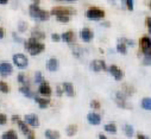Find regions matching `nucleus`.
I'll return each instance as SVG.
<instances>
[{
  "instance_id": "nucleus-1",
  "label": "nucleus",
  "mask_w": 151,
  "mask_h": 139,
  "mask_svg": "<svg viewBox=\"0 0 151 139\" xmlns=\"http://www.w3.org/2000/svg\"><path fill=\"white\" fill-rule=\"evenodd\" d=\"M24 48H25V50H27L30 52V55L36 56V55H40L45 49V45L43 43H41L40 41H37V39L30 37L29 39L25 41Z\"/></svg>"
},
{
  "instance_id": "nucleus-2",
  "label": "nucleus",
  "mask_w": 151,
  "mask_h": 139,
  "mask_svg": "<svg viewBox=\"0 0 151 139\" xmlns=\"http://www.w3.org/2000/svg\"><path fill=\"white\" fill-rule=\"evenodd\" d=\"M29 14H30L31 18H33L36 20H41V21L48 20L49 17H50V13L48 11L42 10L38 5H36V4L30 5V7H29Z\"/></svg>"
},
{
  "instance_id": "nucleus-3",
  "label": "nucleus",
  "mask_w": 151,
  "mask_h": 139,
  "mask_svg": "<svg viewBox=\"0 0 151 139\" xmlns=\"http://www.w3.org/2000/svg\"><path fill=\"white\" fill-rule=\"evenodd\" d=\"M86 17L92 20H99L105 17V11L99 7H89L86 11Z\"/></svg>"
},
{
  "instance_id": "nucleus-4",
  "label": "nucleus",
  "mask_w": 151,
  "mask_h": 139,
  "mask_svg": "<svg viewBox=\"0 0 151 139\" xmlns=\"http://www.w3.org/2000/svg\"><path fill=\"white\" fill-rule=\"evenodd\" d=\"M51 14H54L55 17H58V16H70L73 13H75V10L70 9V7H63V6H57V7H54L51 11H50Z\"/></svg>"
},
{
  "instance_id": "nucleus-5",
  "label": "nucleus",
  "mask_w": 151,
  "mask_h": 139,
  "mask_svg": "<svg viewBox=\"0 0 151 139\" xmlns=\"http://www.w3.org/2000/svg\"><path fill=\"white\" fill-rule=\"evenodd\" d=\"M12 59H13V63L18 68H20V69L26 68L27 64H29V59H27V57L24 54H16V55H13Z\"/></svg>"
},
{
  "instance_id": "nucleus-6",
  "label": "nucleus",
  "mask_w": 151,
  "mask_h": 139,
  "mask_svg": "<svg viewBox=\"0 0 151 139\" xmlns=\"http://www.w3.org/2000/svg\"><path fill=\"white\" fill-rule=\"evenodd\" d=\"M140 48L144 55L151 54V38L149 36H143L140 38Z\"/></svg>"
},
{
  "instance_id": "nucleus-7",
  "label": "nucleus",
  "mask_w": 151,
  "mask_h": 139,
  "mask_svg": "<svg viewBox=\"0 0 151 139\" xmlns=\"http://www.w3.org/2000/svg\"><path fill=\"white\" fill-rule=\"evenodd\" d=\"M91 69L93 72H95V73H99L101 70H108V68H107L105 61H102V59H94V61H92Z\"/></svg>"
},
{
  "instance_id": "nucleus-8",
  "label": "nucleus",
  "mask_w": 151,
  "mask_h": 139,
  "mask_svg": "<svg viewBox=\"0 0 151 139\" xmlns=\"http://www.w3.org/2000/svg\"><path fill=\"white\" fill-rule=\"evenodd\" d=\"M12 72H13V67L10 62L3 61L0 63V74H1V76H9L12 74Z\"/></svg>"
},
{
  "instance_id": "nucleus-9",
  "label": "nucleus",
  "mask_w": 151,
  "mask_h": 139,
  "mask_svg": "<svg viewBox=\"0 0 151 139\" xmlns=\"http://www.w3.org/2000/svg\"><path fill=\"white\" fill-rule=\"evenodd\" d=\"M116 102H117V105L122 108H129L127 103H126V95L123 90H119V92L116 93Z\"/></svg>"
},
{
  "instance_id": "nucleus-10",
  "label": "nucleus",
  "mask_w": 151,
  "mask_h": 139,
  "mask_svg": "<svg viewBox=\"0 0 151 139\" xmlns=\"http://www.w3.org/2000/svg\"><path fill=\"white\" fill-rule=\"evenodd\" d=\"M108 73L114 77L117 81H120L123 77H124V73H123V70L120 68H118L117 65H111L109 68H108Z\"/></svg>"
},
{
  "instance_id": "nucleus-11",
  "label": "nucleus",
  "mask_w": 151,
  "mask_h": 139,
  "mask_svg": "<svg viewBox=\"0 0 151 139\" xmlns=\"http://www.w3.org/2000/svg\"><path fill=\"white\" fill-rule=\"evenodd\" d=\"M93 31L89 29V27H83L81 31H80V37H81V39L82 41H85V42H89V41H92V38H93Z\"/></svg>"
},
{
  "instance_id": "nucleus-12",
  "label": "nucleus",
  "mask_w": 151,
  "mask_h": 139,
  "mask_svg": "<svg viewBox=\"0 0 151 139\" xmlns=\"http://www.w3.org/2000/svg\"><path fill=\"white\" fill-rule=\"evenodd\" d=\"M24 119H25V123L30 126H33V127L40 126V120L36 114H26Z\"/></svg>"
},
{
  "instance_id": "nucleus-13",
  "label": "nucleus",
  "mask_w": 151,
  "mask_h": 139,
  "mask_svg": "<svg viewBox=\"0 0 151 139\" xmlns=\"http://www.w3.org/2000/svg\"><path fill=\"white\" fill-rule=\"evenodd\" d=\"M60 67V63H58V59L56 57H51L48 59L47 62V69L49 72H56Z\"/></svg>"
},
{
  "instance_id": "nucleus-14",
  "label": "nucleus",
  "mask_w": 151,
  "mask_h": 139,
  "mask_svg": "<svg viewBox=\"0 0 151 139\" xmlns=\"http://www.w3.org/2000/svg\"><path fill=\"white\" fill-rule=\"evenodd\" d=\"M38 93L41 95H43V96H50L51 95V88L47 82H43L38 87Z\"/></svg>"
},
{
  "instance_id": "nucleus-15",
  "label": "nucleus",
  "mask_w": 151,
  "mask_h": 139,
  "mask_svg": "<svg viewBox=\"0 0 151 139\" xmlns=\"http://www.w3.org/2000/svg\"><path fill=\"white\" fill-rule=\"evenodd\" d=\"M30 37H32V38H35V39H37V41H41V39L45 38V33H44L43 31H41L40 29L33 27V29L31 30V36H30Z\"/></svg>"
},
{
  "instance_id": "nucleus-16",
  "label": "nucleus",
  "mask_w": 151,
  "mask_h": 139,
  "mask_svg": "<svg viewBox=\"0 0 151 139\" xmlns=\"http://www.w3.org/2000/svg\"><path fill=\"white\" fill-rule=\"evenodd\" d=\"M87 120H88V123L92 124V125H99L100 121H101V117H100L98 113H88Z\"/></svg>"
},
{
  "instance_id": "nucleus-17",
  "label": "nucleus",
  "mask_w": 151,
  "mask_h": 139,
  "mask_svg": "<svg viewBox=\"0 0 151 139\" xmlns=\"http://www.w3.org/2000/svg\"><path fill=\"white\" fill-rule=\"evenodd\" d=\"M19 92L22 93V94H24L26 97H36V94L30 89V87H29V85H26V86H20L19 87Z\"/></svg>"
},
{
  "instance_id": "nucleus-18",
  "label": "nucleus",
  "mask_w": 151,
  "mask_h": 139,
  "mask_svg": "<svg viewBox=\"0 0 151 139\" xmlns=\"http://www.w3.org/2000/svg\"><path fill=\"white\" fill-rule=\"evenodd\" d=\"M62 41H64L65 43H73L75 41V34L73 31H67L62 33Z\"/></svg>"
},
{
  "instance_id": "nucleus-19",
  "label": "nucleus",
  "mask_w": 151,
  "mask_h": 139,
  "mask_svg": "<svg viewBox=\"0 0 151 139\" xmlns=\"http://www.w3.org/2000/svg\"><path fill=\"white\" fill-rule=\"evenodd\" d=\"M62 87H63V90H64V93L68 95V96H74V86H73V83H70V82H64L63 85H62Z\"/></svg>"
},
{
  "instance_id": "nucleus-20",
  "label": "nucleus",
  "mask_w": 151,
  "mask_h": 139,
  "mask_svg": "<svg viewBox=\"0 0 151 139\" xmlns=\"http://www.w3.org/2000/svg\"><path fill=\"white\" fill-rule=\"evenodd\" d=\"M35 101L38 103V106L41 107V108H47L48 106H49V103H50V100L49 99H45V97H38L36 95V97H35Z\"/></svg>"
},
{
  "instance_id": "nucleus-21",
  "label": "nucleus",
  "mask_w": 151,
  "mask_h": 139,
  "mask_svg": "<svg viewBox=\"0 0 151 139\" xmlns=\"http://www.w3.org/2000/svg\"><path fill=\"white\" fill-rule=\"evenodd\" d=\"M17 124H18V126H19V128H20V131L27 137V135H30L31 133H32V131H30V128L27 127V125L25 124V121H22L20 119L17 121Z\"/></svg>"
},
{
  "instance_id": "nucleus-22",
  "label": "nucleus",
  "mask_w": 151,
  "mask_h": 139,
  "mask_svg": "<svg viewBox=\"0 0 151 139\" xmlns=\"http://www.w3.org/2000/svg\"><path fill=\"white\" fill-rule=\"evenodd\" d=\"M45 137H47V139H58L60 138V133H58V131L47 130L45 131Z\"/></svg>"
},
{
  "instance_id": "nucleus-23",
  "label": "nucleus",
  "mask_w": 151,
  "mask_h": 139,
  "mask_svg": "<svg viewBox=\"0 0 151 139\" xmlns=\"http://www.w3.org/2000/svg\"><path fill=\"white\" fill-rule=\"evenodd\" d=\"M117 50H118V52H120V54H123V55H126V54H127V45H126L124 42L118 41Z\"/></svg>"
},
{
  "instance_id": "nucleus-24",
  "label": "nucleus",
  "mask_w": 151,
  "mask_h": 139,
  "mask_svg": "<svg viewBox=\"0 0 151 139\" xmlns=\"http://www.w3.org/2000/svg\"><path fill=\"white\" fill-rule=\"evenodd\" d=\"M1 139H18V137H17V133L13 130H10V131L3 133Z\"/></svg>"
},
{
  "instance_id": "nucleus-25",
  "label": "nucleus",
  "mask_w": 151,
  "mask_h": 139,
  "mask_svg": "<svg viewBox=\"0 0 151 139\" xmlns=\"http://www.w3.org/2000/svg\"><path fill=\"white\" fill-rule=\"evenodd\" d=\"M142 107L146 111H151V97H144L142 100Z\"/></svg>"
},
{
  "instance_id": "nucleus-26",
  "label": "nucleus",
  "mask_w": 151,
  "mask_h": 139,
  "mask_svg": "<svg viewBox=\"0 0 151 139\" xmlns=\"http://www.w3.org/2000/svg\"><path fill=\"white\" fill-rule=\"evenodd\" d=\"M71 51H73V55H74L75 57H78V58L82 55V48L79 47V45H74L73 49H71Z\"/></svg>"
},
{
  "instance_id": "nucleus-27",
  "label": "nucleus",
  "mask_w": 151,
  "mask_h": 139,
  "mask_svg": "<svg viewBox=\"0 0 151 139\" xmlns=\"http://www.w3.org/2000/svg\"><path fill=\"white\" fill-rule=\"evenodd\" d=\"M123 92L125 93V95H126V96H129V95H132V94L134 93V89H133V87H132V86L124 85V86H123Z\"/></svg>"
},
{
  "instance_id": "nucleus-28",
  "label": "nucleus",
  "mask_w": 151,
  "mask_h": 139,
  "mask_svg": "<svg viewBox=\"0 0 151 139\" xmlns=\"http://www.w3.org/2000/svg\"><path fill=\"white\" fill-rule=\"evenodd\" d=\"M76 131H78V126H76V125H69V126L67 127V134H68L69 137L74 135L75 133H76Z\"/></svg>"
},
{
  "instance_id": "nucleus-29",
  "label": "nucleus",
  "mask_w": 151,
  "mask_h": 139,
  "mask_svg": "<svg viewBox=\"0 0 151 139\" xmlns=\"http://www.w3.org/2000/svg\"><path fill=\"white\" fill-rule=\"evenodd\" d=\"M35 82H36V83H40V85H42L43 82H45V81H44V77H43V75H42L41 72H36V74H35Z\"/></svg>"
},
{
  "instance_id": "nucleus-30",
  "label": "nucleus",
  "mask_w": 151,
  "mask_h": 139,
  "mask_svg": "<svg viewBox=\"0 0 151 139\" xmlns=\"http://www.w3.org/2000/svg\"><path fill=\"white\" fill-rule=\"evenodd\" d=\"M105 131L111 132V133H116V132H117V126L113 124V123L107 124V125H105Z\"/></svg>"
},
{
  "instance_id": "nucleus-31",
  "label": "nucleus",
  "mask_w": 151,
  "mask_h": 139,
  "mask_svg": "<svg viewBox=\"0 0 151 139\" xmlns=\"http://www.w3.org/2000/svg\"><path fill=\"white\" fill-rule=\"evenodd\" d=\"M124 131H125V133H126L127 137H132V135H133V127H132L131 125L126 124V125L124 126Z\"/></svg>"
},
{
  "instance_id": "nucleus-32",
  "label": "nucleus",
  "mask_w": 151,
  "mask_h": 139,
  "mask_svg": "<svg viewBox=\"0 0 151 139\" xmlns=\"http://www.w3.org/2000/svg\"><path fill=\"white\" fill-rule=\"evenodd\" d=\"M0 89H1L3 93H9V92H10V87H9V85H7L5 81L0 82Z\"/></svg>"
},
{
  "instance_id": "nucleus-33",
  "label": "nucleus",
  "mask_w": 151,
  "mask_h": 139,
  "mask_svg": "<svg viewBox=\"0 0 151 139\" xmlns=\"http://www.w3.org/2000/svg\"><path fill=\"white\" fill-rule=\"evenodd\" d=\"M17 79H18V82H19L22 86H26V77H25V75H24L23 73L18 74Z\"/></svg>"
},
{
  "instance_id": "nucleus-34",
  "label": "nucleus",
  "mask_w": 151,
  "mask_h": 139,
  "mask_svg": "<svg viewBox=\"0 0 151 139\" xmlns=\"http://www.w3.org/2000/svg\"><path fill=\"white\" fill-rule=\"evenodd\" d=\"M27 29V24L25 21H19L18 23V31L19 32H25Z\"/></svg>"
},
{
  "instance_id": "nucleus-35",
  "label": "nucleus",
  "mask_w": 151,
  "mask_h": 139,
  "mask_svg": "<svg viewBox=\"0 0 151 139\" xmlns=\"http://www.w3.org/2000/svg\"><path fill=\"white\" fill-rule=\"evenodd\" d=\"M143 64H144V65H151V54L144 55V58H143Z\"/></svg>"
},
{
  "instance_id": "nucleus-36",
  "label": "nucleus",
  "mask_w": 151,
  "mask_h": 139,
  "mask_svg": "<svg viewBox=\"0 0 151 139\" xmlns=\"http://www.w3.org/2000/svg\"><path fill=\"white\" fill-rule=\"evenodd\" d=\"M91 107L94 110H99L100 108V102L98 100H92L91 101Z\"/></svg>"
},
{
  "instance_id": "nucleus-37",
  "label": "nucleus",
  "mask_w": 151,
  "mask_h": 139,
  "mask_svg": "<svg viewBox=\"0 0 151 139\" xmlns=\"http://www.w3.org/2000/svg\"><path fill=\"white\" fill-rule=\"evenodd\" d=\"M119 41H122V42H124L126 45H134V41H132V39H129V38H126V37H123V38H120Z\"/></svg>"
},
{
  "instance_id": "nucleus-38",
  "label": "nucleus",
  "mask_w": 151,
  "mask_h": 139,
  "mask_svg": "<svg viewBox=\"0 0 151 139\" xmlns=\"http://www.w3.org/2000/svg\"><path fill=\"white\" fill-rule=\"evenodd\" d=\"M56 19L58 21H61V23H68L69 21V17L68 16H58V17H56Z\"/></svg>"
},
{
  "instance_id": "nucleus-39",
  "label": "nucleus",
  "mask_w": 151,
  "mask_h": 139,
  "mask_svg": "<svg viewBox=\"0 0 151 139\" xmlns=\"http://www.w3.org/2000/svg\"><path fill=\"white\" fill-rule=\"evenodd\" d=\"M125 5H126L127 10L132 11L133 10V0H125Z\"/></svg>"
},
{
  "instance_id": "nucleus-40",
  "label": "nucleus",
  "mask_w": 151,
  "mask_h": 139,
  "mask_svg": "<svg viewBox=\"0 0 151 139\" xmlns=\"http://www.w3.org/2000/svg\"><path fill=\"white\" fill-rule=\"evenodd\" d=\"M145 24H146V27H147L149 33H151V17H146V19H145Z\"/></svg>"
},
{
  "instance_id": "nucleus-41",
  "label": "nucleus",
  "mask_w": 151,
  "mask_h": 139,
  "mask_svg": "<svg viewBox=\"0 0 151 139\" xmlns=\"http://www.w3.org/2000/svg\"><path fill=\"white\" fill-rule=\"evenodd\" d=\"M12 37H13V39H14L16 42H18V43H23V42H24V39H23L22 37H19L16 32H13V33H12Z\"/></svg>"
},
{
  "instance_id": "nucleus-42",
  "label": "nucleus",
  "mask_w": 151,
  "mask_h": 139,
  "mask_svg": "<svg viewBox=\"0 0 151 139\" xmlns=\"http://www.w3.org/2000/svg\"><path fill=\"white\" fill-rule=\"evenodd\" d=\"M6 121H7L6 115H5L4 113H1V114H0V124H1V125H5V124H6Z\"/></svg>"
},
{
  "instance_id": "nucleus-43",
  "label": "nucleus",
  "mask_w": 151,
  "mask_h": 139,
  "mask_svg": "<svg viewBox=\"0 0 151 139\" xmlns=\"http://www.w3.org/2000/svg\"><path fill=\"white\" fill-rule=\"evenodd\" d=\"M51 39H52V41H55V42H58L60 39H62V37H61V36H58L57 33H52V34H51Z\"/></svg>"
},
{
  "instance_id": "nucleus-44",
  "label": "nucleus",
  "mask_w": 151,
  "mask_h": 139,
  "mask_svg": "<svg viewBox=\"0 0 151 139\" xmlns=\"http://www.w3.org/2000/svg\"><path fill=\"white\" fill-rule=\"evenodd\" d=\"M62 89H63V87H61V86H57V87H56V94H57L58 96H61V95L63 94L64 90H62Z\"/></svg>"
},
{
  "instance_id": "nucleus-45",
  "label": "nucleus",
  "mask_w": 151,
  "mask_h": 139,
  "mask_svg": "<svg viewBox=\"0 0 151 139\" xmlns=\"http://www.w3.org/2000/svg\"><path fill=\"white\" fill-rule=\"evenodd\" d=\"M0 38H4V29L0 27Z\"/></svg>"
},
{
  "instance_id": "nucleus-46",
  "label": "nucleus",
  "mask_w": 151,
  "mask_h": 139,
  "mask_svg": "<svg viewBox=\"0 0 151 139\" xmlns=\"http://www.w3.org/2000/svg\"><path fill=\"white\" fill-rule=\"evenodd\" d=\"M137 138H138V139H149V138H146L144 134H138V135H137Z\"/></svg>"
},
{
  "instance_id": "nucleus-47",
  "label": "nucleus",
  "mask_w": 151,
  "mask_h": 139,
  "mask_svg": "<svg viewBox=\"0 0 151 139\" xmlns=\"http://www.w3.org/2000/svg\"><path fill=\"white\" fill-rule=\"evenodd\" d=\"M9 3V0H0V4L1 5H6Z\"/></svg>"
},
{
  "instance_id": "nucleus-48",
  "label": "nucleus",
  "mask_w": 151,
  "mask_h": 139,
  "mask_svg": "<svg viewBox=\"0 0 151 139\" xmlns=\"http://www.w3.org/2000/svg\"><path fill=\"white\" fill-rule=\"evenodd\" d=\"M26 138H27V139H35V134H33V132H32L30 135H27Z\"/></svg>"
},
{
  "instance_id": "nucleus-49",
  "label": "nucleus",
  "mask_w": 151,
  "mask_h": 139,
  "mask_svg": "<svg viewBox=\"0 0 151 139\" xmlns=\"http://www.w3.org/2000/svg\"><path fill=\"white\" fill-rule=\"evenodd\" d=\"M99 139H107V138L105 137V134H102V133H100V134H99Z\"/></svg>"
},
{
  "instance_id": "nucleus-50",
  "label": "nucleus",
  "mask_w": 151,
  "mask_h": 139,
  "mask_svg": "<svg viewBox=\"0 0 151 139\" xmlns=\"http://www.w3.org/2000/svg\"><path fill=\"white\" fill-rule=\"evenodd\" d=\"M32 3L36 4V5H38V4H40V0H32Z\"/></svg>"
},
{
  "instance_id": "nucleus-51",
  "label": "nucleus",
  "mask_w": 151,
  "mask_h": 139,
  "mask_svg": "<svg viewBox=\"0 0 151 139\" xmlns=\"http://www.w3.org/2000/svg\"><path fill=\"white\" fill-rule=\"evenodd\" d=\"M64 1H68V3H73V1H76V0H64Z\"/></svg>"
},
{
  "instance_id": "nucleus-52",
  "label": "nucleus",
  "mask_w": 151,
  "mask_h": 139,
  "mask_svg": "<svg viewBox=\"0 0 151 139\" xmlns=\"http://www.w3.org/2000/svg\"><path fill=\"white\" fill-rule=\"evenodd\" d=\"M102 25H104V26H109V24H108V23H104Z\"/></svg>"
},
{
  "instance_id": "nucleus-53",
  "label": "nucleus",
  "mask_w": 151,
  "mask_h": 139,
  "mask_svg": "<svg viewBox=\"0 0 151 139\" xmlns=\"http://www.w3.org/2000/svg\"><path fill=\"white\" fill-rule=\"evenodd\" d=\"M149 9L151 10V0H150V1H149Z\"/></svg>"
},
{
  "instance_id": "nucleus-54",
  "label": "nucleus",
  "mask_w": 151,
  "mask_h": 139,
  "mask_svg": "<svg viewBox=\"0 0 151 139\" xmlns=\"http://www.w3.org/2000/svg\"><path fill=\"white\" fill-rule=\"evenodd\" d=\"M56 1H64V0H56Z\"/></svg>"
}]
</instances>
